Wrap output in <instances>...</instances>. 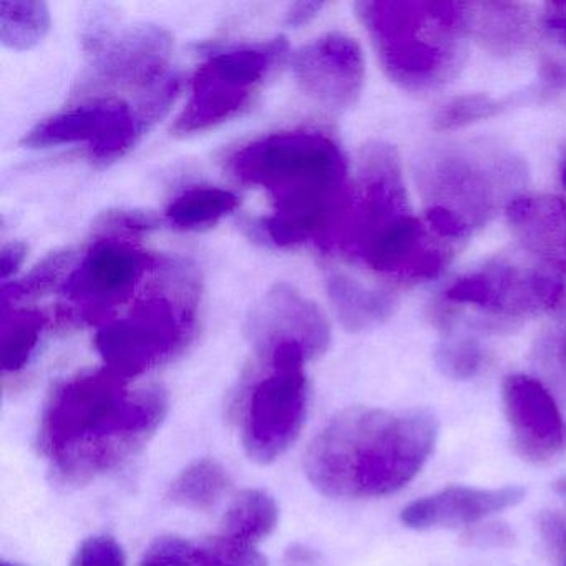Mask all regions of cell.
<instances>
[{
  "instance_id": "12",
  "label": "cell",
  "mask_w": 566,
  "mask_h": 566,
  "mask_svg": "<svg viewBox=\"0 0 566 566\" xmlns=\"http://www.w3.org/2000/svg\"><path fill=\"white\" fill-rule=\"evenodd\" d=\"M503 409L516 452L536 465L566 452V420L548 387L523 374L505 377Z\"/></svg>"
},
{
  "instance_id": "32",
  "label": "cell",
  "mask_w": 566,
  "mask_h": 566,
  "mask_svg": "<svg viewBox=\"0 0 566 566\" xmlns=\"http://www.w3.org/2000/svg\"><path fill=\"white\" fill-rule=\"evenodd\" d=\"M25 258V247L21 243H11L2 251V260H0V268H2V277L8 280L11 274L18 271L22 261Z\"/></svg>"
},
{
  "instance_id": "26",
  "label": "cell",
  "mask_w": 566,
  "mask_h": 566,
  "mask_svg": "<svg viewBox=\"0 0 566 566\" xmlns=\"http://www.w3.org/2000/svg\"><path fill=\"white\" fill-rule=\"evenodd\" d=\"M191 566H268V559L254 545L218 535L210 542L195 545Z\"/></svg>"
},
{
  "instance_id": "20",
  "label": "cell",
  "mask_w": 566,
  "mask_h": 566,
  "mask_svg": "<svg viewBox=\"0 0 566 566\" xmlns=\"http://www.w3.org/2000/svg\"><path fill=\"white\" fill-rule=\"evenodd\" d=\"M228 470L213 459H201L185 467L168 486L167 499L188 510H208L230 489Z\"/></svg>"
},
{
  "instance_id": "10",
  "label": "cell",
  "mask_w": 566,
  "mask_h": 566,
  "mask_svg": "<svg viewBox=\"0 0 566 566\" xmlns=\"http://www.w3.org/2000/svg\"><path fill=\"white\" fill-rule=\"evenodd\" d=\"M104 230L62 290L65 301L77 311V319L88 324L105 323L112 311L134 296L145 274L157 266V258L120 237V231Z\"/></svg>"
},
{
  "instance_id": "16",
  "label": "cell",
  "mask_w": 566,
  "mask_h": 566,
  "mask_svg": "<svg viewBox=\"0 0 566 566\" xmlns=\"http://www.w3.org/2000/svg\"><path fill=\"white\" fill-rule=\"evenodd\" d=\"M510 228L543 266L566 276V200L552 195L518 197L506 208Z\"/></svg>"
},
{
  "instance_id": "24",
  "label": "cell",
  "mask_w": 566,
  "mask_h": 566,
  "mask_svg": "<svg viewBox=\"0 0 566 566\" xmlns=\"http://www.w3.org/2000/svg\"><path fill=\"white\" fill-rule=\"evenodd\" d=\"M515 98H496L489 95H463L440 108L436 117L437 130H453L483 118L495 117L513 105Z\"/></svg>"
},
{
  "instance_id": "37",
  "label": "cell",
  "mask_w": 566,
  "mask_h": 566,
  "mask_svg": "<svg viewBox=\"0 0 566 566\" xmlns=\"http://www.w3.org/2000/svg\"><path fill=\"white\" fill-rule=\"evenodd\" d=\"M0 566H11V565H8V563H2V565Z\"/></svg>"
},
{
  "instance_id": "4",
  "label": "cell",
  "mask_w": 566,
  "mask_h": 566,
  "mask_svg": "<svg viewBox=\"0 0 566 566\" xmlns=\"http://www.w3.org/2000/svg\"><path fill=\"white\" fill-rule=\"evenodd\" d=\"M522 158L490 142L437 145L416 161L423 221L446 243L467 240L518 198Z\"/></svg>"
},
{
  "instance_id": "14",
  "label": "cell",
  "mask_w": 566,
  "mask_h": 566,
  "mask_svg": "<svg viewBox=\"0 0 566 566\" xmlns=\"http://www.w3.org/2000/svg\"><path fill=\"white\" fill-rule=\"evenodd\" d=\"M254 349L280 340L304 344L311 356L317 357L329 346V326L323 313L296 291L277 286L254 311L248 326Z\"/></svg>"
},
{
  "instance_id": "30",
  "label": "cell",
  "mask_w": 566,
  "mask_h": 566,
  "mask_svg": "<svg viewBox=\"0 0 566 566\" xmlns=\"http://www.w3.org/2000/svg\"><path fill=\"white\" fill-rule=\"evenodd\" d=\"M538 528L549 549L558 556H566V516L558 512L542 513Z\"/></svg>"
},
{
  "instance_id": "35",
  "label": "cell",
  "mask_w": 566,
  "mask_h": 566,
  "mask_svg": "<svg viewBox=\"0 0 566 566\" xmlns=\"http://www.w3.org/2000/svg\"><path fill=\"white\" fill-rule=\"evenodd\" d=\"M553 490H555L563 500H566V476L556 480V482L553 483Z\"/></svg>"
},
{
  "instance_id": "23",
  "label": "cell",
  "mask_w": 566,
  "mask_h": 566,
  "mask_svg": "<svg viewBox=\"0 0 566 566\" xmlns=\"http://www.w3.org/2000/svg\"><path fill=\"white\" fill-rule=\"evenodd\" d=\"M2 41L8 48L25 51L48 34L51 18L42 2H2Z\"/></svg>"
},
{
  "instance_id": "22",
  "label": "cell",
  "mask_w": 566,
  "mask_h": 566,
  "mask_svg": "<svg viewBox=\"0 0 566 566\" xmlns=\"http://www.w3.org/2000/svg\"><path fill=\"white\" fill-rule=\"evenodd\" d=\"M44 314L39 311H12L4 313L0 349H2V369L6 373H19L31 360L38 349L44 331Z\"/></svg>"
},
{
  "instance_id": "27",
  "label": "cell",
  "mask_w": 566,
  "mask_h": 566,
  "mask_svg": "<svg viewBox=\"0 0 566 566\" xmlns=\"http://www.w3.org/2000/svg\"><path fill=\"white\" fill-rule=\"evenodd\" d=\"M485 363V350L472 339L449 340L437 350V364L452 379H472Z\"/></svg>"
},
{
  "instance_id": "25",
  "label": "cell",
  "mask_w": 566,
  "mask_h": 566,
  "mask_svg": "<svg viewBox=\"0 0 566 566\" xmlns=\"http://www.w3.org/2000/svg\"><path fill=\"white\" fill-rule=\"evenodd\" d=\"M535 366L556 396L566 402V317L536 344Z\"/></svg>"
},
{
  "instance_id": "34",
  "label": "cell",
  "mask_w": 566,
  "mask_h": 566,
  "mask_svg": "<svg viewBox=\"0 0 566 566\" xmlns=\"http://www.w3.org/2000/svg\"><path fill=\"white\" fill-rule=\"evenodd\" d=\"M549 81L555 84L563 85L566 87V69L565 67H552L549 69Z\"/></svg>"
},
{
  "instance_id": "18",
  "label": "cell",
  "mask_w": 566,
  "mask_h": 566,
  "mask_svg": "<svg viewBox=\"0 0 566 566\" xmlns=\"http://www.w3.org/2000/svg\"><path fill=\"white\" fill-rule=\"evenodd\" d=\"M327 291L344 327L364 331L389 319L396 310V297L387 291L370 290L340 273L327 277Z\"/></svg>"
},
{
  "instance_id": "8",
  "label": "cell",
  "mask_w": 566,
  "mask_h": 566,
  "mask_svg": "<svg viewBox=\"0 0 566 566\" xmlns=\"http://www.w3.org/2000/svg\"><path fill=\"white\" fill-rule=\"evenodd\" d=\"M565 294V283L549 268L500 256L450 284L443 301L513 324L549 313Z\"/></svg>"
},
{
  "instance_id": "36",
  "label": "cell",
  "mask_w": 566,
  "mask_h": 566,
  "mask_svg": "<svg viewBox=\"0 0 566 566\" xmlns=\"http://www.w3.org/2000/svg\"><path fill=\"white\" fill-rule=\"evenodd\" d=\"M562 181L563 185L566 187V160L563 161V168H562Z\"/></svg>"
},
{
  "instance_id": "17",
  "label": "cell",
  "mask_w": 566,
  "mask_h": 566,
  "mask_svg": "<svg viewBox=\"0 0 566 566\" xmlns=\"http://www.w3.org/2000/svg\"><path fill=\"white\" fill-rule=\"evenodd\" d=\"M467 25L470 38L486 51L512 55L530 42L533 19L528 9L506 2L467 4Z\"/></svg>"
},
{
  "instance_id": "3",
  "label": "cell",
  "mask_w": 566,
  "mask_h": 566,
  "mask_svg": "<svg viewBox=\"0 0 566 566\" xmlns=\"http://www.w3.org/2000/svg\"><path fill=\"white\" fill-rule=\"evenodd\" d=\"M439 423L422 409L350 407L311 442L304 470L331 499H379L412 482L432 453Z\"/></svg>"
},
{
  "instance_id": "9",
  "label": "cell",
  "mask_w": 566,
  "mask_h": 566,
  "mask_svg": "<svg viewBox=\"0 0 566 566\" xmlns=\"http://www.w3.org/2000/svg\"><path fill=\"white\" fill-rule=\"evenodd\" d=\"M286 52V41L276 39L211 55L195 75L190 102L175 124V134L208 130L240 114Z\"/></svg>"
},
{
  "instance_id": "5",
  "label": "cell",
  "mask_w": 566,
  "mask_h": 566,
  "mask_svg": "<svg viewBox=\"0 0 566 566\" xmlns=\"http://www.w3.org/2000/svg\"><path fill=\"white\" fill-rule=\"evenodd\" d=\"M390 81L412 94H430L453 81L467 59V4L363 2L357 6Z\"/></svg>"
},
{
  "instance_id": "21",
  "label": "cell",
  "mask_w": 566,
  "mask_h": 566,
  "mask_svg": "<svg viewBox=\"0 0 566 566\" xmlns=\"http://www.w3.org/2000/svg\"><path fill=\"white\" fill-rule=\"evenodd\" d=\"M238 203L237 195L223 188L195 187L171 201L165 218L178 230H201L237 210Z\"/></svg>"
},
{
  "instance_id": "15",
  "label": "cell",
  "mask_w": 566,
  "mask_h": 566,
  "mask_svg": "<svg viewBox=\"0 0 566 566\" xmlns=\"http://www.w3.org/2000/svg\"><path fill=\"white\" fill-rule=\"evenodd\" d=\"M525 492L520 486L470 489L450 486L423 496L402 510L403 525L416 530L457 528L473 525L486 516L522 502Z\"/></svg>"
},
{
  "instance_id": "33",
  "label": "cell",
  "mask_w": 566,
  "mask_h": 566,
  "mask_svg": "<svg viewBox=\"0 0 566 566\" xmlns=\"http://www.w3.org/2000/svg\"><path fill=\"white\" fill-rule=\"evenodd\" d=\"M323 8L324 4H317V2H313V4H310V2H307V4L306 2H301V4L293 6L290 14H287L286 24L294 25V28L307 24L311 19L316 18V15L319 14L321 9Z\"/></svg>"
},
{
  "instance_id": "13",
  "label": "cell",
  "mask_w": 566,
  "mask_h": 566,
  "mask_svg": "<svg viewBox=\"0 0 566 566\" xmlns=\"http://www.w3.org/2000/svg\"><path fill=\"white\" fill-rule=\"evenodd\" d=\"M293 72L307 97L339 114L359 101L366 69L357 42L334 32L296 52Z\"/></svg>"
},
{
  "instance_id": "28",
  "label": "cell",
  "mask_w": 566,
  "mask_h": 566,
  "mask_svg": "<svg viewBox=\"0 0 566 566\" xmlns=\"http://www.w3.org/2000/svg\"><path fill=\"white\" fill-rule=\"evenodd\" d=\"M124 548L117 539L107 535H95L78 546L72 566H125Z\"/></svg>"
},
{
  "instance_id": "7",
  "label": "cell",
  "mask_w": 566,
  "mask_h": 566,
  "mask_svg": "<svg viewBox=\"0 0 566 566\" xmlns=\"http://www.w3.org/2000/svg\"><path fill=\"white\" fill-rule=\"evenodd\" d=\"M195 334V293L158 294L138 303L120 319L104 324L95 346L112 370L134 379L180 356Z\"/></svg>"
},
{
  "instance_id": "6",
  "label": "cell",
  "mask_w": 566,
  "mask_h": 566,
  "mask_svg": "<svg viewBox=\"0 0 566 566\" xmlns=\"http://www.w3.org/2000/svg\"><path fill=\"white\" fill-rule=\"evenodd\" d=\"M254 350L256 367L241 384L234 409L248 457L271 463L290 450L306 422L310 389L304 364L313 356L297 340Z\"/></svg>"
},
{
  "instance_id": "1",
  "label": "cell",
  "mask_w": 566,
  "mask_h": 566,
  "mask_svg": "<svg viewBox=\"0 0 566 566\" xmlns=\"http://www.w3.org/2000/svg\"><path fill=\"white\" fill-rule=\"evenodd\" d=\"M108 369L55 387L39 426V449L65 485H85L144 449L168 412L158 386L132 387Z\"/></svg>"
},
{
  "instance_id": "19",
  "label": "cell",
  "mask_w": 566,
  "mask_h": 566,
  "mask_svg": "<svg viewBox=\"0 0 566 566\" xmlns=\"http://www.w3.org/2000/svg\"><path fill=\"white\" fill-rule=\"evenodd\" d=\"M277 518L280 510L270 493L263 490H244L224 513L218 535L256 546V543L273 533Z\"/></svg>"
},
{
  "instance_id": "2",
  "label": "cell",
  "mask_w": 566,
  "mask_h": 566,
  "mask_svg": "<svg viewBox=\"0 0 566 566\" xmlns=\"http://www.w3.org/2000/svg\"><path fill=\"white\" fill-rule=\"evenodd\" d=\"M241 184L264 188L274 214L263 231L277 247L310 240L333 248L349 208L353 188L339 145L321 132L268 135L234 151L228 161Z\"/></svg>"
},
{
  "instance_id": "29",
  "label": "cell",
  "mask_w": 566,
  "mask_h": 566,
  "mask_svg": "<svg viewBox=\"0 0 566 566\" xmlns=\"http://www.w3.org/2000/svg\"><path fill=\"white\" fill-rule=\"evenodd\" d=\"M195 543L178 536H161L148 546L142 566H191Z\"/></svg>"
},
{
  "instance_id": "11",
  "label": "cell",
  "mask_w": 566,
  "mask_h": 566,
  "mask_svg": "<svg viewBox=\"0 0 566 566\" xmlns=\"http://www.w3.org/2000/svg\"><path fill=\"white\" fill-rule=\"evenodd\" d=\"M81 98L78 104L29 132L25 147L87 144L92 161L107 165L127 155L150 127L137 105L114 94Z\"/></svg>"
},
{
  "instance_id": "31",
  "label": "cell",
  "mask_w": 566,
  "mask_h": 566,
  "mask_svg": "<svg viewBox=\"0 0 566 566\" xmlns=\"http://www.w3.org/2000/svg\"><path fill=\"white\" fill-rule=\"evenodd\" d=\"M542 22L546 32L566 48V2H553L546 6Z\"/></svg>"
}]
</instances>
